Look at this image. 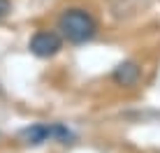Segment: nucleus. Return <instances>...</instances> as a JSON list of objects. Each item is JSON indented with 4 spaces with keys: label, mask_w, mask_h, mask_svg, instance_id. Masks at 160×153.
<instances>
[{
    "label": "nucleus",
    "mask_w": 160,
    "mask_h": 153,
    "mask_svg": "<svg viewBox=\"0 0 160 153\" xmlns=\"http://www.w3.org/2000/svg\"><path fill=\"white\" fill-rule=\"evenodd\" d=\"M58 30L63 35V40H68L70 44H86L95 37L98 32V23L86 9L72 7L65 9L58 19Z\"/></svg>",
    "instance_id": "obj_1"
},
{
    "label": "nucleus",
    "mask_w": 160,
    "mask_h": 153,
    "mask_svg": "<svg viewBox=\"0 0 160 153\" xmlns=\"http://www.w3.org/2000/svg\"><path fill=\"white\" fill-rule=\"evenodd\" d=\"M19 139L23 141V144H28V146H40L49 139H58V141H63V144H68V141L74 139V137H72V132L60 123H51V125L37 123V125H30V128L21 130Z\"/></svg>",
    "instance_id": "obj_2"
},
{
    "label": "nucleus",
    "mask_w": 160,
    "mask_h": 153,
    "mask_svg": "<svg viewBox=\"0 0 160 153\" xmlns=\"http://www.w3.org/2000/svg\"><path fill=\"white\" fill-rule=\"evenodd\" d=\"M60 47H63V35H58V32H53V30H40V32H35L32 40H30V51L35 53L37 58L56 56L60 51Z\"/></svg>",
    "instance_id": "obj_3"
},
{
    "label": "nucleus",
    "mask_w": 160,
    "mask_h": 153,
    "mask_svg": "<svg viewBox=\"0 0 160 153\" xmlns=\"http://www.w3.org/2000/svg\"><path fill=\"white\" fill-rule=\"evenodd\" d=\"M139 79H142V67L135 61H123L116 70H114V81H116L118 86L130 88V86H135Z\"/></svg>",
    "instance_id": "obj_4"
},
{
    "label": "nucleus",
    "mask_w": 160,
    "mask_h": 153,
    "mask_svg": "<svg viewBox=\"0 0 160 153\" xmlns=\"http://www.w3.org/2000/svg\"><path fill=\"white\" fill-rule=\"evenodd\" d=\"M9 12H12V2H9V0H0V21H2Z\"/></svg>",
    "instance_id": "obj_5"
}]
</instances>
